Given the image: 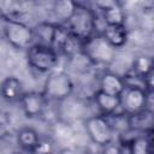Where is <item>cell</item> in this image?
<instances>
[{"label":"cell","instance_id":"obj_10","mask_svg":"<svg viewBox=\"0 0 154 154\" xmlns=\"http://www.w3.org/2000/svg\"><path fill=\"white\" fill-rule=\"evenodd\" d=\"M24 94L23 89V83L19 78L14 76H8L4 78L0 83V96L8 101V102H14L19 101L20 97Z\"/></svg>","mask_w":154,"mask_h":154},{"label":"cell","instance_id":"obj_13","mask_svg":"<svg viewBox=\"0 0 154 154\" xmlns=\"http://www.w3.org/2000/svg\"><path fill=\"white\" fill-rule=\"evenodd\" d=\"M128 123H129V130L147 134L153 129V124H154L153 111L143 109L136 114L128 116Z\"/></svg>","mask_w":154,"mask_h":154},{"label":"cell","instance_id":"obj_6","mask_svg":"<svg viewBox=\"0 0 154 154\" xmlns=\"http://www.w3.org/2000/svg\"><path fill=\"white\" fill-rule=\"evenodd\" d=\"M84 129L89 140L99 147H103L114 141V132L106 116L96 114L87 118Z\"/></svg>","mask_w":154,"mask_h":154},{"label":"cell","instance_id":"obj_16","mask_svg":"<svg viewBox=\"0 0 154 154\" xmlns=\"http://www.w3.org/2000/svg\"><path fill=\"white\" fill-rule=\"evenodd\" d=\"M55 29H57V23H53V22H40V23H37L32 28L35 43H40V45L52 47Z\"/></svg>","mask_w":154,"mask_h":154},{"label":"cell","instance_id":"obj_12","mask_svg":"<svg viewBox=\"0 0 154 154\" xmlns=\"http://www.w3.org/2000/svg\"><path fill=\"white\" fill-rule=\"evenodd\" d=\"M101 34L114 49L124 47L129 41V30L126 25H105Z\"/></svg>","mask_w":154,"mask_h":154},{"label":"cell","instance_id":"obj_8","mask_svg":"<svg viewBox=\"0 0 154 154\" xmlns=\"http://www.w3.org/2000/svg\"><path fill=\"white\" fill-rule=\"evenodd\" d=\"M47 99L43 95L42 91H24L23 96L19 100L20 108L25 117L28 118H36L43 114L46 106H47Z\"/></svg>","mask_w":154,"mask_h":154},{"label":"cell","instance_id":"obj_11","mask_svg":"<svg viewBox=\"0 0 154 154\" xmlns=\"http://www.w3.org/2000/svg\"><path fill=\"white\" fill-rule=\"evenodd\" d=\"M125 88L126 87L123 77L114 72H105L100 77L99 90L106 94H109L113 96H120L125 90Z\"/></svg>","mask_w":154,"mask_h":154},{"label":"cell","instance_id":"obj_3","mask_svg":"<svg viewBox=\"0 0 154 154\" xmlns=\"http://www.w3.org/2000/svg\"><path fill=\"white\" fill-rule=\"evenodd\" d=\"M75 90V83L71 76L65 71H52L43 84V95L47 100L65 101Z\"/></svg>","mask_w":154,"mask_h":154},{"label":"cell","instance_id":"obj_7","mask_svg":"<svg viewBox=\"0 0 154 154\" xmlns=\"http://www.w3.org/2000/svg\"><path fill=\"white\" fill-rule=\"evenodd\" d=\"M152 94L153 91H146L142 88H125L120 95L122 112L126 116H132L143 109H152Z\"/></svg>","mask_w":154,"mask_h":154},{"label":"cell","instance_id":"obj_21","mask_svg":"<svg viewBox=\"0 0 154 154\" xmlns=\"http://www.w3.org/2000/svg\"><path fill=\"white\" fill-rule=\"evenodd\" d=\"M30 154H55V143L52 138L41 137Z\"/></svg>","mask_w":154,"mask_h":154},{"label":"cell","instance_id":"obj_14","mask_svg":"<svg viewBox=\"0 0 154 154\" xmlns=\"http://www.w3.org/2000/svg\"><path fill=\"white\" fill-rule=\"evenodd\" d=\"M94 101L100 111V114L106 117L117 113L120 108V96H113L101 90H97L94 94Z\"/></svg>","mask_w":154,"mask_h":154},{"label":"cell","instance_id":"obj_19","mask_svg":"<svg viewBox=\"0 0 154 154\" xmlns=\"http://www.w3.org/2000/svg\"><path fill=\"white\" fill-rule=\"evenodd\" d=\"M83 42L81 38H78L77 36H75L73 34H71L69 31L63 46H61V49H60V53L64 54L65 57L67 58H75L79 54H82V49H83Z\"/></svg>","mask_w":154,"mask_h":154},{"label":"cell","instance_id":"obj_15","mask_svg":"<svg viewBox=\"0 0 154 154\" xmlns=\"http://www.w3.org/2000/svg\"><path fill=\"white\" fill-rule=\"evenodd\" d=\"M40 138V134L31 126H23L17 132V143L28 154H30L34 150Z\"/></svg>","mask_w":154,"mask_h":154},{"label":"cell","instance_id":"obj_1","mask_svg":"<svg viewBox=\"0 0 154 154\" xmlns=\"http://www.w3.org/2000/svg\"><path fill=\"white\" fill-rule=\"evenodd\" d=\"M65 25L71 34H73L82 41H85L89 37H91L94 34H96L95 12L88 6L77 2L72 17Z\"/></svg>","mask_w":154,"mask_h":154},{"label":"cell","instance_id":"obj_9","mask_svg":"<svg viewBox=\"0 0 154 154\" xmlns=\"http://www.w3.org/2000/svg\"><path fill=\"white\" fill-rule=\"evenodd\" d=\"M95 5L102 12L105 25H125L126 13L118 1H99Z\"/></svg>","mask_w":154,"mask_h":154},{"label":"cell","instance_id":"obj_20","mask_svg":"<svg viewBox=\"0 0 154 154\" xmlns=\"http://www.w3.org/2000/svg\"><path fill=\"white\" fill-rule=\"evenodd\" d=\"M154 70V63L153 58L150 55H138L134 59L131 65V71L141 77H146L148 73H150Z\"/></svg>","mask_w":154,"mask_h":154},{"label":"cell","instance_id":"obj_22","mask_svg":"<svg viewBox=\"0 0 154 154\" xmlns=\"http://www.w3.org/2000/svg\"><path fill=\"white\" fill-rule=\"evenodd\" d=\"M100 148H101L100 154H124L123 148L119 144L114 143V141L103 146V147H100Z\"/></svg>","mask_w":154,"mask_h":154},{"label":"cell","instance_id":"obj_24","mask_svg":"<svg viewBox=\"0 0 154 154\" xmlns=\"http://www.w3.org/2000/svg\"><path fill=\"white\" fill-rule=\"evenodd\" d=\"M18 154H19V153H18Z\"/></svg>","mask_w":154,"mask_h":154},{"label":"cell","instance_id":"obj_17","mask_svg":"<svg viewBox=\"0 0 154 154\" xmlns=\"http://www.w3.org/2000/svg\"><path fill=\"white\" fill-rule=\"evenodd\" d=\"M129 154H153L152 131L131 138L128 143Z\"/></svg>","mask_w":154,"mask_h":154},{"label":"cell","instance_id":"obj_23","mask_svg":"<svg viewBox=\"0 0 154 154\" xmlns=\"http://www.w3.org/2000/svg\"><path fill=\"white\" fill-rule=\"evenodd\" d=\"M57 154H78V153L75 149H72V148H63Z\"/></svg>","mask_w":154,"mask_h":154},{"label":"cell","instance_id":"obj_5","mask_svg":"<svg viewBox=\"0 0 154 154\" xmlns=\"http://www.w3.org/2000/svg\"><path fill=\"white\" fill-rule=\"evenodd\" d=\"M2 31L5 40L17 49H28L35 43L32 28L22 20L5 19Z\"/></svg>","mask_w":154,"mask_h":154},{"label":"cell","instance_id":"obj_2","mask_svg":"<svg viewBox=\"0 0 154 154\" xmlns=\"http://www.w3.org/2000/svg\"><path fill=\"white\" fill-rule=\"evenodd\" d=\"M116 51L101 32H96L83 42L82 54L94 65H109L116 59Z\"/></svg>","mask_w":154,"mask_h":154},{"label":"cell","instance_id":"obj_18","mask_svg":"<svg viewBox=\"0 0 154 154\" xmlns=\"http://www.w3.org/2000/svg\"><path fill=\"white\" fill-rule=\"evenodd\" d=\"M77 6L76 1L72 0H59L53 4V14L58 19L59 24H66L72 17L75 8Z\"/></svg>","mask_w":154,"mask_h":154},{"label":"cell","instance_id":"obj_4","mask_svg":"<svg viewBox=\"0 0 154 154\" xmlns=\"http://www.w3.org/2000/svg\"><path fill=\"white\" fill-rule=\"evenodd\" d=\"M26 61L32 70L47 73L54 71L59 61V54L49 46L34 43L26 49Z\"/></svg>","mask_w":154,"mask_h":154}]
</instances>
